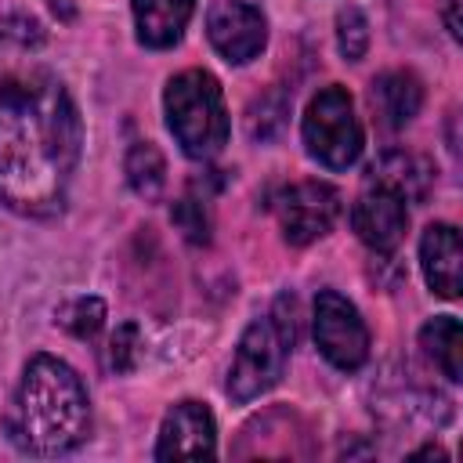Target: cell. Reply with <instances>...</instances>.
Listing matches in <instances>:
<instances>
[{"mask_svg": "<svg viewBox=\"0 0 463 463\" xmlns=\"http://www.w3.org/2000/svg\"><path fill=\"white\" fill-rule=\"evenodd\" d=\"M420 264H423V279L427 286L445 297L456 300L459 286H463V250H459V232L452 224H430L420 239Z\"/></svg>", "mask_w": 463, "mask_h": 463, "instance_id": "11", "label": "cell"}, {"mask_svg": "<svg viewBox=\"0 0 463 463\" xmlns=\"http://www.w3.org/2000/svg\"><path fill=\"white\" fill-rule=\"evenodd\" d=\"M286 112H289V101H286L282 94H264L260 101H253V109H250V119H246V127H250V137H260V141H268V137H271V134L282 127Z\"/></svg>", "mask_w": 463, "mask_h": 463, "instance_id": "19", "label": "cell"}, {"mask_svg": "<svg viewBox=\"0 0 463 463\" xmlns=\"http://www.w3.org/2000/svg\"><path fill=\"white\" fill-rule=\"evenodd\" d=\"M47 7L61 18V22H72L76 18V7H72V0H47Z\"/></svg>", "mask_w": 463, "mask_h": 463, "instance_id": "24", "label": "cell"}, {"mask_svg": "<svg viewBox=\"0 0 463 463\" xmlns=\"http://www.w3.org/2000/svg\"><path fill=\"white\" fill-rule=\"evenodd\" d=\"M195 11V0H134L137 40L152 51H166L184 36V25Z\"/></svg>", "mask_w": 463, "mask_h": 463, "instance_id": "14", "label": "cell"}, {"mask_svg": "<svg viewBox=\"0 0 463 463\" xmlns=\"http://www.w3.org/2000/svg\"><path fill=\"white\" fill-rule=\"evenodd\" d=\"M423 456H434V459H445L449 452H445V449H438V445H423V449H416V452H412V459H423Z\"/></svg>", "mask_w": 463, "mask_h": 463, "instance_id": "25", "label": "cell"}, {"mask_svg": "<svg viewBox=\"0 0 463 463\" xmlns=\"http://www.w3.org/2000/svg\"><path fill=\"white\" fill-rule=\"evenodd\" d=\"M459 4L463 0H441V18H445V25H449V33H452V40H459L463 36V22H459Z\"/></svg>", "mask_w": 463, "mask_h": 463, "instance_id": "23", "label": "cell"}, {"mask_svg": "<svg viewBox=\"0 0 463 463\" xmlns=\"http://www.w3.org/2000/svg\"><path fill=\"white\" fill-rule=\"evenodd\" d=\"M206 36L224 61L246 65L264 51L268 25L260 7H253L250 0H213L206 11Z\"/></svg>", "mask_w": 463, "mask_h": 463, "instance_id": "8", "label": "cell"}, {"mask_svg": "<svg viewBox=\"0 0 463 463\" xmlns=\"http://www.w3.org/2000/svg\"><path fill=\"white\" fill-rule=\"evenodd\" d=\"M304 145L315 163L326 170H347L362 156V123L354 116V101L340 83L322 87L304 112Z\"/></svg>", "mask_w": 463, "mask_h": 463, "instance_id": "4", "label": "cell"}, {"mask_svg": "<svg viewBox=\"0 0 463 463\" xmlns=\"http://www.w3.org/2000/svg\"><path fill=\"white\" fill-rule=\"evenodd\" d=\"M217 427L203 402H177L159 427L156 459H213Z\"/></svg>", "mask_w": 463, "mask_h": 463, "instance_id": "9", "label": "cell"}, {"mask_svg": "<svg viewBox=\"0 0 463 463\" xmlns=\"http://www.w3.org/2000/svg\"><path fill=\"white\" fill-rule=\"evenodd\" d=\"M369 101H373V109H376L383 127L402 130L405 123L416 119V112L423 105V83L405 69H391V72H380L373 80Z\"/></svg>", "mask_w": 463, "mask_h": 463, "instance_id": "13", "label": "cell"}, {"mask_svg": "<svg viewBox=\"0 0 463 463\" xmlns=\"http://www.w3.org/2000/svg\"><path fill=\"white\" fill-rule=\"evenodd\" d=\"M420 344L452 383L463 380V326H459V318H452V315L430 318L420 329Z\"/></svg>", "mask_w": 463, "mask_h": 463, "instance_id": "15", "label": "cell"}, {"mask_svg": "<svg viewBox=\"0 0 463 463\" xmlns=\"http://www.w3.org/2000/svg\"><path fill=\"white\" fill-rule=\"evenodd\" d=\"M365 184L387 188V192H394L405 203H423L427 192H430V184H434V166H430V159H423L416 152L394 148V152H383L369 166Z\"/></svg>", "mask_w": 463, "mask_h": 463, "instance_id": "12", "label": "cell"}, {"mask_svg": "<svg viewBox=\"0 0 463 463\" xmlns=\"http://www.w3.org/2000/svg\"><path fill=\"white\" fill-rule=\"evenodd\" d=\"M83 127L72 94L47 69L0 80V203L22 217H54L65 206Z\"/></svg>", "mask_w": 463, "mask_h": 463, "instance_id": "1", "label": "cell"}, {"mask_svg": "<svg viewBox=\"0 0 463 463\" xmlns=\"http://www.w3.org/2000/svg\"><path fill=\"white\" fill-rule=\"evenodd\" d=\"M54 318H58V326L69 329L72 336L94 340V336L101 333V326H105V300H98V297H72V300H65V304L54 311Z\"/></svg>", "mask_w": 463, "mask_h": 463, "instance_id": "17", "label": "cell"}, {"mask_svg": "<svg viewBox=\"0 0 463 463\" xmlns=\"http://www.w3.org/2000/svg\"><path fill=\"white\" fill-rule=\"evenodd\" d=\"M340 192L326 181H297L275 195V217L289 246L322 239L340 217Z\"/></svg>", "mask_w": 463, "mask_h": 463, "instance_id": "7", "label": "cell"}, {"mask_svg": "<svg viewBox=\"0 0 463 463\" xmlns=\"http://www.w3.org/2000/svg\"><path fill=\"white\" fill-rule=\"evenodd\" d=\"M137 347H141V333L134 322H123L116 333H112V344H109V365L116 373H130L134 362H137Z\"/></svg>", "mask_w": 463, "mask_h": 463, "instance_id": "21", "label": "cell"}, {"mask_svg": "<svg viewBox=\"0 0 463 463\" xmlns=\"http://www.w3.org/2000/svg\"><path fill=\"white\" fill-rule=\"evenodd\" d=\"M14 449L51 459L72 452L90 430V402L83 380L54 354H33L14 402L4 416Z\"/></svg>", "mask_w": 463, "mask_h": 463, "instance_id": "2", "label": "cell"}, {"mask_svg": "<svg viewBox=\"0 0 463 463\" xmlns=\"http://www.w3.org/2000/svg\"><path fill=\"white\" fill-rule=\"evenodd\" d=\"M405 206L409 203L398 199L394 192L369 184L362 192V199L351 206V228L373 253H391L405 239V224H409V210Z\"/></svg>", "mask_w": 463, "mask_h": 463, "instance_id": "10", "label": "cell"}, {"mask_svg": "<svg viewBox=\"0 0 463 463\" xmlns=\"http://www.w3.org/2000/svg\"><path fill=\"white\" fill-rule=\"evenodd\" d=\"M170 217H174L177 232H181L192 246H206V242H210V217H206V210H203V203H199V199H192V195H188V199L174 203Z\"/></svg>", "mask_w": 463, "mask_h": 463, "instance_id": "20", "label": "cell"}, {"mask_svg": "<svg viewBox=\"0 0 463 463\" xmlns=\"http://www.w3.org/2000/svg\"><path fill=\"white\" fill-rule=\"evenodd\" d=\"M293 340L275 326V318H253L246 326V333L239 336L232 369H228V398L246 405L253 398H260L264 391H271L286 369V354H289Z\"/></svg>", "mask_w": 463, "mask_h": 463, "instance_id": "5", "label": "cell"}, {"mask_svg": "<svg viewBox=\"0 0 463 463\" xmlns=\"http://www.w3.org/2000/svg\"><path fill=\"white\" fill-rule=\"evenodd\" d=\"M336 47L347 61H362V54L369 47V22L358 7H340V14H336Z\"/></svg>", "mask_w": 463, "mask_h": 463, "instance_id": "18", "label": "cell"}, {"mask_svg": "<svg viewBox=\"0 0 463 463\" xmlns=\"http://www.w3.org/2000/svg\"><path fill=\"white\" fill-rule=\"evenodd\" d=\"M163 109H166V127L188 159L206 163L224 148L228 109H224V90L213 72L206 69L177 72L163 90Z\"/></svg>", "mask_w": 463, "mask_h": 463, "instance_id": "3", "label": "cell"}, {"mask_svg": "<svg viewBox=\"0 0 463 463\" xmlns=\"http://www.w3.org/2000/svg\"><path fill=\"white\" fill-rule=\"evenodd\" d=\"M0 40H11V43H18V47H40V43H43V25H40L33 14L14 11V14H7V18L0 22Z\"/></svg>", "mask_w": 463, "mask_h": 463, "instance_id": "22", "label": "cell"}, {"mask_svg": "<svg viewBox=\"0 0 463 463\" xmlns=\"http://www.w3.org/2000/svg\"><path fill=\"white\" fill-rule=\"evenodd\" d=\"M315 344L322 358L344 373L358 369L369 358V329L358 307L336 289H322L315 297Z\"/></svg>", "mask_w": 463, "mask_h": 463, "instance_id": "6", "label": "cell"}, {"mask_svg": "<svg viewBox=\"0 0 463 463\" xmlns=\"http://www.w3.org/2000/svg\"><path fill=\"white\" fill-rule=\"evenodd\" d=\"M127 184L141 195V199H159L163 184H166V163L159 156V148L152 141H134L127 152Z\"/></svg>", "mask_w": 463, "mask_h": 463, "instance_id": "16", "label": "cell"}]
</instances>
